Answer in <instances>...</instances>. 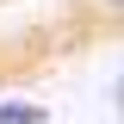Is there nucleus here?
<instances>
[{
	"mask_svg": "<svg viewBox=\"0 0 124 124\" xmlns=\"http://www.w3.org/2000/svg\"><path fill=\"white\" fill-rule=\"evenodd\" d=\"M0 124H50V106H37V99H0Z\"/></svg>",
	"mask_w": 124,
	"mask_h": 124,
	"instance_id": "f257e3e1",
	"label": "nucleus"
},
{
	"mask_svg": "<svg viewBox=\"0 0 124 124\" xmlns=\"http://www.w3.org/2000/svg\"><path fill=\"white\" fill-rule=\"evenodd\" d=\"M106 6H124V0H106Z\"/></svg>",
	"mask_w": 124,
	"mask_h": 124,
	"instance_id": "f03ea898",
	"label": "nucleus"
}]
</instances>
